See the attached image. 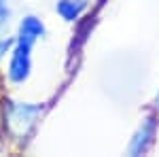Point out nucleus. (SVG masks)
<instances>
[{"label": "nucleus", "instance_id": "nucleus-1", "mask_svg": "<svg viewBox=\"0 0 159 157\" xmlns=\"http://www.w3.org/2000/svg\"><path fill=\"white\" fill-rule=\"evenodd\" d=\"M43 113L40 104H28V102H9L4 106V125L13 138H25L32 125L36 123L38 115Z\"/></svg>", "mask_w": 159, "mask_h": 157}, {"label": "nucleus", "instance_id": "nucleus-2", "mask_svg": "<svg viewBox=\"0 0 159 157\" xmlns=\"http://www.w3.org/2000/svg\"><path fill=\"white\" fill-rule=\"evenodd\" d=\"M30 49H32V45L17 40V45L11 53V64H9V81L11 83H24L30 76V70H32Z\"/></svg>", "mask_w": 159, "mask_h": 157}, {"label": "nucleus", "instance_id": "nucleus-3", "mask_svg": "<svg viewBox=\"0 0 159 157\" xmlns=\"http://www.w3.org/2000/svg\"><path fill=\"white\" fill-rule=\"evenodd\" d=\"M153 134H155V119H153V117H147V119L142 121V125L138 127V132L134 134L127 153H129V155H138V153L147 151V146H148V142H151V138H153Z\"/></svg>", "mask_w": 159, "mask_h": 157}, {"label": "nucleus", "instance_id": "nucleus-4", "mask_svg": "<svg viewBox=\"0 0 159 157\" xmlns=\"http://www.w3.org/2000/svg\"><path fill=\"white\" fill-rule=\"evenodd\" d=\"M43 34H45L43 21L38 17H34V15H28V17L21 19V24H19V38L17 40H24L28 45H34L38 38H43Z\"/></svg>", "mask_w": 159, "mask_h": 157}, {"label": "nucleus", "instance_id": "nucleus-5", "mask_svg": "<svg viewBox=\"0 0 159 157\" xmlns=\"http://www.w3.org/2000/svg\"><path fill=\"white\" fill-rule=\"evenodd\" d=\"M87 9V0H57L55 11L64 21H76Z\"/></svg>", "mask_w": 159, "mask_h": 157}, {"label": "nucleus", "instance_id": "nucleus-6", "mask_svg": "<svg viewBox=\"0 0 159 157\" xmlns=\"http://www.w3.org/2000/svg\"><path fill=\"white\" fill-rule=\"evenodd\" d=\"M9 17H11V11H9V4H7V0H0V30L7 25Z\"/></svg>", "mask_w": 159, "mask_h": 157}, {"label": "nucleus", "instance_id": "nucleus-7", "mask_svg": "<svg viewBox=\"0 0 159 157\" xmlns=\"http://www.w3.org/2000/svg\"><path fill=\"white\" fill-rule=\"evenodd\" d=\"M11 45H13L11 38H2V40H0V60H2V55L9 51V47H11Z\"/></svg>", "mask_w": 159, "mask_h": 157}, {"label": "nucleus", "instance_id": "nucleus-8", "mask_svg": "<svg viewBox=\"0 0 159 157\" xmlns=\"http://www.w3.org/2000/svg\"><path fill=\"white\" fill-rule=\"evenodd\" d=\"M155 109H159V91H157V98H155Z\"/></svg>", "mask_w": 159, "mask_h": 157}]
</instances>
